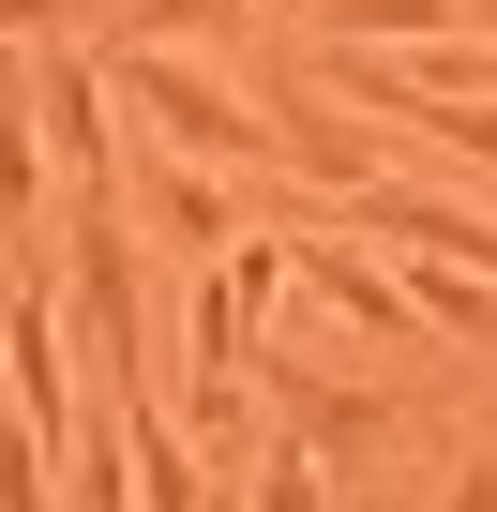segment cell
<instances>
[{"instance_id": "cell-1", "label": "cell", "mask_w": 497, "mask_h": 512, "mask_svg": "<svg viewBox=\"0 0 497 512\" xmlns=\"http://www.w3.org/2000/svg\"><path fill=\"white\" fill-rule=\"evenodd\" d=\"M106 91H121V106H136L166 151H196V166H226V181L287 166V151H272V106L241 91L211 46H136V31H121V46H106Z\"/></svg>"}, {"instance_id": "cell-2", "label": "cell", "mask_w": 497, "mask_h": 512, "mask_svg": "<svg viewBox=\"0 0 497 512\" xmlns=\"http://www.w3.org/2000/svg\"><path fill=\"white\" fill-rule=\"evenodd\" d=\"M61 256H76V287H61V317L91 332V362H106V377H136V287H151V272H136V241H121V211H106V196H76V241H61Z\"/></svg>"}, {"instance_id": "cell-3", "label": "cell", "mask_w": 497, "mask_h": 512, "mask_svg": "<svg viewBox=\"0 0 497 512\" xmlns=\"http://www.w3.org/2000/svg\"><path fill=\"white\" fill-rule=\"evenodd\" d=\"M31 121H46V166H61L76 196H106V181H121V136H106V61H91V46H31Z\"/></svg>"}, {"instance_id": "cell-4", "label": "cell", "mask_w": 497, "mask_h": 512, "mask_svg": "<svg viewBox=\"0 0 497 512\" xmlns=\"http://www.w3.org/2000/svg\"><path fill=\"white\" fill-rule=\"evenodd\" d=\"M106 422H121V452H136V512H211V497H226V467L181 437V407H166V392L106 377Z\"/></svg>"}, {"instance_id": "cell-5", "label": "cell", "mask_w": 497, "mask_h": 512, "mask_svg": "<svg viewBox=\"0 0 497 512\" xmlns=\"http://www.w3.org/2000/svg\"><path fill=\"white\" fill-rule=\"evenodd\" d=\"M272 151H287L317 196L377 181V136H362V106H347V91H272Z\"/></svg>"}, {"instance_id": "cell-6", "label": "cell", "mask_w": 497, "mask_h": 512, "mask_svg": "<svg viewBox=\"0 0 497 512\" xmlns=\"http://www.w3.org/2000/svg\"><path fill=\"white\" fill-rule=\"evenodd\" d=\"M46 121H31V61L16 46H0V256H16V241H46ZM16 272H31V256H16Z\"/></svg>"}, {"instance_id": "cell-7", "label": "cell", "mask_w": 497, "mask_h": 512, "mask_svg": "<svg viewBox=\"0 0 497 512\" xmlns=\"http://www.w3.org/2000/svg\"><path fill=\"white\" fill-rule=\"evenodd\" d=\"M257 362H272V347H257ZM272 407H287L302 452H377V437H392V392H347V377H302V362H272Z\"/></svg>"}, {"instance_id": "cell-8", "label": "cell", "mask_w": 497, "mask_h": 512, "mask_svg": "<svg viewBox=\"0 0 497 512\" xmlns=\"http://www.w3.org/2000/svg\"><path fill=\"white\" fill-rule=\"evenodd\" d=\"M317 16V46H437V31H467V0H302Z\"/></svg>"}, {"instance_id": "cell-9", "label": "cell", "mask_w": 497, "mask_h": 512, "mask_svg": "<svg viewBox=\"0 0 497 512\" xmlns=\"http://www.w3.org/2000/svg\"><path fill=\"white\" fill-rule=\"evenodd\" d=\"M377 121H407V136H437L452 166H482V181H497V106H467V91H392Z\"/></svg>"}, {"instance_id": "cell-10", "label": "cell", "mask_w": 497, "mask_h": 512, "mask_svg": "<svg viewBox=\"0 0 497 512\" xmlns=\"http://www.w3.org/2000/svg\"><path fill=\"white\" fill-rule=\"evenodd\" d=\"M121 31H136V46H211V61H226L241 31H257V0H121Z\"/></svg>"}, {"instance_id": "cell-11", "label": "cell", "mask_w": 497, "mask_h": 512, "mask_svg": "<svg viewBox=\"0 0 497 512\" xmlns=\"http://www.w3.org/2000/svg\"><path fill=\"white\" fill-rule=\"evenodd\" d=\"M61 482H76V512H136V452H121V422H106V407L61 437Z\"/></svg>"}, {"instance_id": "cell-12", "label": "cell", "mask_w": 497, "mask_h": 512, "mask_svg": "<svg viewBox=\"0 0 497 512\" xmlns=\"http://www.w3.org/2000/svg\"><path fill=\"white\" fill-rule=\"evenodd\" d=\"M61 482V437H31V407H0V512H46Z\"/></svg>"}, {"instance_id": "cell-13", "label": "cell", "mask_w": 497, "mask_h": 512, "mask_svg": "<svg viewBox=\"0 0 497 512\" xmlns=\"http://www.w3.org/2000/svg\"><path fill=\"white\" fill-rule=\"evenodd\" d=\"M257 512H332V452L272 437V467H257Z\"/></svg>"}, {"instance_id": "cell-14", "label": "cell", "mask_w": 497, "mask_h": 512, "mask_svg": "<svg viewBox=\"0 0 497 512\" xmlns=\"http://www.w3.org/2000/svg\"><path fill=\"white\" fill-rule=\"evenodd\" d=\"M61 16H76V0H0V46L31 61V46H61Z\"/></svg>"}, {"instance_id": "cell-15", "label": "cell", "mask_w": 497, "mask_h": 512, "mask_svg": "<svg viewBox=\"0 0 497 512\" xmlns=\"http://www.w3.org/2000/svg\"><path fill=\"white\" fill-rule=\"evenodd\" d=\"M437 512H497V452H467V467H452V497H437Z\"/></svg>"}, {"instance_id": "cell-16", "label": "cell", "mask_w": 497, "mask_h": 512, "mask_svg": "<svg viewBox=\"0 0 497 512\" xmlns=\"http://www.w3.org/2000/svg\"><path fill=\"white\" fill-rule=\"evenodd\" d=\"M467 31H497V0H467Z\"/></svg>"}, {"instance_id": "cell-17", "label": "cell", "mask_w": 497, "mask_h": 512, "mask_svg": "<svg viewBox=\"0 0 497 512\" xmlns=\"http://www.w3.org/2000/svg\"><path fill=\"white\" fill-rule=\"evenodd\" d=\"M0 392H16V377H0Z\"/></svg>"}]
</instances>
